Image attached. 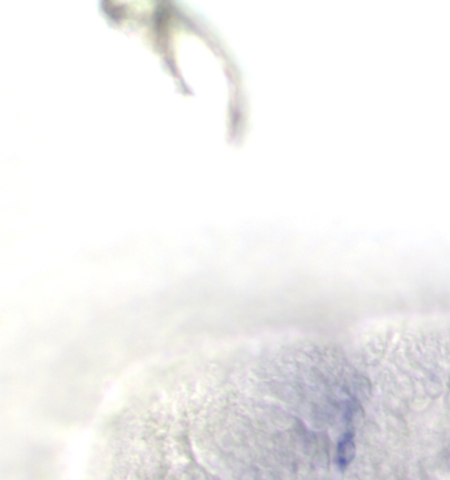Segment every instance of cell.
<instances>
[{"label": "cell", "instance_id": "6da1fadb", "mask_svg": "<svg viewBox=\"0 0 450 480\" xmlns=\"http://www.w3.org/2000/svg\"><path fill=\"white\" fill-rule=\"evenodd\" d=\"M354 455V445L351 439H344L341 442L340 450H338V458L341 464H348Z\"/></svg>", "mask_w": 450, "mask_h": 480}]
</instances>
